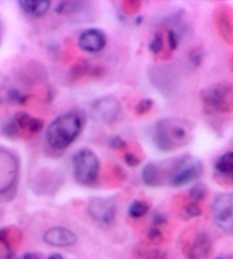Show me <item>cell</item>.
<instances>
[{
  "label": "cell",
  "instance_id": "6da1fadb",
  "mask_svg": "<svg viewBox=\"0 0 233 259\" xmlns=\"http://www.w3.org/2000/svg\"><path fill=\"white\" fill-rule=\"evenodd\" d=\"M159 184H168L180 187L199 180L204 172V167L198 159L192 155H182L163 162H156Z\"/></svg>",
  "mask_w": 233,
  "mask_h": 259
},
{
  "label": "cell",
  "instance_id": "7a4b0ae2",
  "mask_svg": "<svg viewBox=\"0 0 233 259\" xmlns=\"http://www.w3.org/2000/svg\"><path fill=\"white\" fill-rule=\"evenodd\" d=\"M82 126V118L78 113L67 112L60 115L47 128V144L56 151L66 150L80 136Z\"/></svg>",
  "mask_w": 233,
  "mask_h": 259
},
{
  "label": "cell",
  "instance_id": "3957f363",
  "mask_svg": "<svg viewBox=\"0 0 233 259\" xmlns=\"http://www.w3.org/2000/svg\"><path fill=\"white\" fill-rule=\"evenodd\" d=\"M190 135L189 124L174 118L159 120L154 128V142L163 152L174 151L187 145Z\"/></svg>",
  "mask_w": 233,
  "mask_h": 259
},
{
  "label": "cell",
  "instance_id": "277c9868",
  "mask_svg": "<svg viewBox=\"0 0 233 259\" xmlns=\"http://www.w3.org/2000/svg\"><path fill=\"white\" fill-rule=\"evenodd\" d=\"M72 166L75 181L80 185L92 186L96 184L99 174V159L95 152L82 149L72 157Z\"/></svg>",
  "mask_w": 233,
  "mask_h": 259
},
{
  "label": "cell",
  "instance_id": "5b68a950",
  "mask_svg": "<svg viewBox=\"0 0 233 259\" xmlns=\"http://www.w3.org/2000/svg\"><path fill=\"white\" fill-rule=\"evenodd\" d=\"M203 104L209 113H233V84L216 83L203 94Z\"/></svg>",
  "mask_w": 233,
  "mask_h": 259
},
{
  "label": "cell",
  "instance_id": "8992f818",
  "mask_svg": "<svg viewBox=\"0 0 233 259\" xmlns=\"http://www.w3.org/2000/svg\"><path fill=\"white\" fill-rule=\"evenodd\" d=\"M214 225L225 234H233V193H223L212 205Z\"/></svg>",
  "mask_w": 233,
  "mask_h": 259
},
{
  "label": "cell",
  "instance_id": "52a82bcc",
  "mask_svg": "<svg viewBox=\"0 0 233 259\" xmlns=\"http://www.w3.org/2000/svg\"><path fill=\"white\" fill-rule=\"evenodd\" d=\"M121 112V103L113 96H104L92 103L90 117L93 121L111 124L116 121Z\"/></svg>",
  "mask_w": 233,
  "mask_h": 259
},
{
  "label": "cell",
  "instance_id": "ba28073f",
  "mask_svg": "<svg viewBox=\"0 0 233 259\" xmlns=\"http://www.w3.org/2000/svg\"><path fill=\"white\" fill-rule=\"evenodd\" d=\"M87 210L89 216L93 221L101 224L109 225L115 221L116 212H118V204L114 198H106V196H95L89 200Z\"/></svg>",
  "mask_w": 233,
  "mask_h": 259
},
{
  "label": "cell",
  "instance_id": "9c48e42d",
  "mask_svg": "<svg viewBox=\"0 0 233 259\" xmlns=\"http://www.w3.org/2000/svg\"><path fill=\"white\" fill-rule=\"evenodd\" d=\"M19 175V162L10 151L0 149V195L14 187Z\"/></svg>",
  "mask_w": 233,
  "mask_h": 259
},
{
  "label": "cell",
  "instance_id": "30bf717a",
  "mask_svg": "<svg viewBox=\"0 0 233 259\" xmlns=\"http://www.w3.org/2000/svg\"><path fill=\"white\" fill-rule=\"evenodd\" d=\"M42 240L44 243L53 248H69L78 242V236L70 229L55 226L44 232Z\"/></svg>",
  "mask_w": 233,
  "mask_h": 259
},
{
  "label": "cell",
  "instance_id": "8fae6325",
  "mask_svg": "<svg viewBox=\"0 0 233 259\" xmlns=\"http://www.w3.org/2000/svg\"><path fill=\"white\" fill-rule=\"evenodd\" d=\"M107 37L100 29H88L83 31L79 37L78 45L81 51L91 53H99L106 47Z\"/></svg>",
  "mask_w": 233,
  "mask_h": 259
},
{
  "label": "cell",
  "instance_id": "7c38bea8",
  "mask_svg": "<svg viewBox=\"0 0 233 259\" xmlns=\"http://www.w3.org/2000/svg\"><path fill=\"white\" fill-rule=\"evenodd\" d=\"M212 248V241L208 234L200 232L196 234L191 242L186 249V254L188 259H205L209 254Z\"/></svg>",
  "mask_w": 233,
  "mask_h": 259
},
{
  "label": "cell",
  "instance_id": "4fadbf2b",
  "mask_svg": "<svg viewBox=\"0 0 233 259\" xmlns=\"http://www.w3.org/2000/svg\"><path fill=\"white\" fill-rule=\"evenodd\" d=\"M14 121L15 126L19 132V135L23 133L31 134V135H35L42 131L43 128V121L38 118L31 117L29 113L25 112H19L15 114V117L12 119Z\"/></svg>",
  "mask_w": 233,
  "mask_h": 259
},
{
  "label": "cell",
  "instance_id": "5bb4252c",
  "mask_svg": "<svg viewBox=\"0 0 233 259\" xmlns=\"http://www.w3.org/2000/svg\"><path fill=\"white\" fill-rule=\"evenodd\" d=\"M215 172L224 184L233 185V151L222 154L215 162Z\"/></svg>",
  "mask_w": 233,
  "mask_h": 259
},
{
  "label": "cell",
  "instance_id": "9a60e30c",
  "mask_svg": "<svg viewBox=\"0 0 233 259\" xmlns=\"http://www.w3.org/2000/svg\"><path fill=\"white\" fill-rule=\"evenodd\" d=\"M216 26L219 34L228 44H233V14L226 8H221L216 14Z\"/></svg>",
  "mask_w": 233,
  "mask_h": 259
},
{
  "label": "cell",
  "instance_id": "2e32d148",
  "mask_svg": "<svg viewBox=\"0 0 233 259\" xmlns=\"http://www.w3.org/2000/svg\"><path fill=\"white\" fill-rule=\"evenodd\" d=\"M17 4L25 14L33 17L44 16L50 8V2L48 0H20Z\"/></svg>",
  "mask_w": 233,
  "mask_h": 259
},
{
  "label": "cell",
  "instance_id": "e0dca14e",
  "mask_svg": "<svg viewBox=\"0 0 233 259\" xmlns=\"http://www.w3.org/2000/svg\"><path fill=\"white\" fill-rule=\"evenodd\" d=\"M83 5H86V3H83V2H63V3L58 4V6H56L55 12L60 15L71 16V15L76 14L78 12H81L84 8Z\"/></svg>",
  "mask_w": 233,
  "mask_h": 259
},
{
  "label": "cell",
  "instance_id": "ac0fdd59",
  "mask_svg": "<svg viewBox=\"0 0 233 259\" xmlns=\"http://www.w3.org/2000/svg\"><path fill=\"white\" fill-rule=\"evenodd\" d=\"M150 205L143 200H136L130 204L129 207V215L132 218H141L146 216L149 211Z\"/></svg>",
  "mask_w": 233,
  "mask_h": 259
},
{
  "label": "cell",
  "instance_id": "d6986e66",
  "mask_svg": "<svg viewBox=\"0 0 233 259\" xmlns=\"http://www.w3.org/2000/svg\"><path fill=\"white\" fill-rule=\"evenodd\" d=\"M206 193H207V189L203 184V183H197L194 186H191L189 190V196L192 200V202H199V201L204 200Z\"/></svg>",
  "mask_w": 233,
  "mask_h": 259
},
{
  "label": "cell",
  "instance_id": "ffe728a7",
  "mask_svg": "<svg viewBox=\"0 0 233 259\" xmlns=\"http://www.w3.org/2000/svg\"><path fill=\"white\" fill-rule=\"evenodd\" d=\"M152 105H154V102L150 98H143L137 104L136 112L139 115H145L152 109Z\"/></svg>",
  "mask_w": 233,
  "mask_h": 259
},
{
  "label": "cell",
  "instance_id": "44dd1931",
  "mask_svg": "<svg viewBox=\"0 0 233 259\" xmlns=\"http://www.w3.org/2000/svg\"><path fill=\"white\" fill-rule=\"evenodd\" d=\"M183 213L187 216V218L199 217L201 215V209L196 202H191L186 205L185 209H183Z\"/></svg>",
  "mask_w": 233,
  "mask_h": 259
},
{
  "label": "cell",
  "instance_id": "7402d4cb",
  "mask_svg": "<svg viewBox=\"0 0 233 259\" xmlns=\"http://www.w3.org/2000/svg\"><path fill=\"white\" fill-rule=\"evenodd\" d=\"M163 49V37L159 33H156L149 44V51L152 54H158Z\"/></svg>",
  "mask_w": 233,
  "mask_h": 259
},
{
  "label": "cell",
  "instance_id": "603a6c76",
  "mask_svg": "<svg viewBox=\"0 0 233 259\" xmlns=\"http://www.w3.org/2000/svg\"><path fill=\"white\" fill-rule=\"evenodd\" d=\"M167 42L168 47L171 48V51H177L179 45H180V38H179L177 31H174L172 29L167 31Z\"/></svg>",
  "mask_w": 233,
  "mask_h": 259
},
{
  "label": "cell",
  "instance_id": "cb8c5ba5",
  "mask_svg": "<svg viewBox=\"0 0 233 259\" xmlns=\"http://www.w3.org/2000/svg\"><path fill=\"white\" fill-rule=\"evenodd\" d=\"M148 239H149L152 243L159 244L163 241V234L158 229L152 227V229H150V231L148 232Z\"/></svg>",
  "mask_w": 233,
  "mask_h": 259
},
{
  "label": "cell",
  "instance_id": "d4e9b609",
  "mask_svg": "<svg viewBox=\"0 0 233 259\" xmlns=\"http://www.w3.org/2000/svg\"><path fill=\"white\" fill-rule=\"evenodd\" d=\"M124 161L130 167H137L140 163V158L137 154L132 153V152H127L124 154Z\"/></svg>",
  "mask_w": 233,
  "mask_h": 259
},
{
  "label": "cell",
  "instance_id": "484cf974",
  "mask_svg": "<svg viewBox=\"0 0 233 259\" xmlns=\"http://www.w3.org/2000/svg\"><path fill=\"white\" fill-rule=\"evenodd\" d=\"M201 61H203V52L198 48L195 49V51H192L190 54V62L192 63V65H194V68L199 66Z\"/></svg>",
  "mask_w": 233,
  "mask_h": 259
},
{
  "label": "cell",
  "instance_id": "4316f807",
  "mask_svg": "<svg viewBox=\"0 0 233 259\" xmlns=\"http://www.w3.org/2000/svg\"><path fill=\"white\" fill-rule=\"evenodd\" d=\"M109 145L115 150H123V149H125V147H127V142L122 140V138H121L120 136H115L110 140Z\"/></svg>",
  "mask_w": 233,
  "mask_h": 259
},
{
  "label": "cell",
  "instance_id": "83f0119b",
  "mask_svg": "<svg viewBox=\"0 0 233 259\" xmlns=\"http://www.w3.org/2000/svg\"><path fill=\"white\" fill-rule=\"evenodd\" d=\"M15 259H40L39 256L37 253H33V252H28V253H24L22 254L21 257H17Z\"/></svg>",
  "mask_w": 233,
  "mask_h": 259
},
{
  "label": "cell",
  "instance_id": "f1b7e54d",
  "mask_svg": "<svg viewBox=\"0 0 233 259\" xmlns=\"http://www.w3.org/2000/svg\"><path fill=\"white\" fill-rule=\"evenodd\" d=\"M47 259H64L61 253H51Z\"/></svg>",
  "mask_w": 233,
  "mask_h": 259
},
{
  "label": "cell",
  "instance_id": "f546056e",
  "mask_svg": "<svg viewBox=\"0 0 233 259\" xmlns=\"http://www.w3.org/2000/svg\"><path fill=\"white\" fill-rule=\"evenodd\" d=\"M2 33H3V31H2V23H0V40H2Z\"/></svg>",
  "mask_w": 233,
  "mask_h": 259
},
{
  "label": "cell",
  "instance_id": "4dcf8cb0",
  "mask_svg": "<svg viewBox=\"0 0 233 259\" xmlns=\"http://www.w3.org/2000/svg\"><path fill=\"white\" fill-rule=\"evenodd\" d=\"M231 68H232V71H233V56H232V59H231Z\"/></svg>",
  "mask_w": 233,
  "mask_h": 259
}]
</instances>
